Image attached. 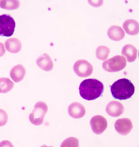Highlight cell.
Segmentation results:
<instances>
[{
    "label": "cell",
    "instance_id": "4",
    "mask_svg": "<svg viewBox=\"0 0 139 147\" xmlns=\"http://www.w3.org/2000/svg\"><path fill=\"white\" fill-rule=\"evenodd\" d=\"M126 65L125 58L120 55H117L104 61L102 67L105 71L113 72L122 70Z\"/></svg>",
    "mask_w": 139,
    "mask_h": 147
},
{
    "label": "cell",
    "instance_id": "15",
    "mask_svg": "<svg viewBox=\"0 0 139 147\" xmlns=\"http://www.w3.org/2000/svg\"><path fill=\"white\" fill-rule=\"evenodd\" d=\"M123 27L126 32L130 35H136L139 32V23L134 19L126 20L123 23Z\"/></svg>",
    "mask_w": 139,
    "mask_h": 147
},
{
    "label": "cell",
    "instance_id": "3",
    "mask_svg": "<svg viewBox=\"0 0 139 147\" xmlns=\"http://www.w3.org/2000/svg\"><path fill=\"white\" fill-rule=\"evenodd\" d=\"M48 111V106L45 102H37L34 105L32 113L29 115L30 121L34 125H41L43 123L45 115Z\"/></svg>",
    "mask_w": 139,
    "mask_h": 147
},
{
    "label": "cell",
    "instance_id": "21",
    "mask_svg": "<svg viewBox=\"0 0 139 147\" xmlns=\"http://www.w3.org/2000/svg\"><path fill=\"white\" fill-rule=\"evenodd\" d=\"M8 115L4 110L0 109V126L5 125L8 121Z\"/></svg>",
    "mask_w": 139,
    "mask_h": 147
},
{
    "label": "cell",
    "instance_id": "5",
    "mask_svg": "<svg viewBox=\"0 0 139 147\" xmlns=\"http://www.w3.org/2000/svg\"><path fill=\"white\" fill-rule=\"evenodd\" d=\"M15 26V21L10 15L7 14L0 15V36H12L14 32Z\"/></svg>",
    "mask_w": 139,
    "mask_h": 147
},
{
    "label": "cell",
    "instance_id": "16",
    "mask_svg": "<svg viewBox=\"0 0 139 147\" xmlns=\"http://www.w3.org/2000/svg\"><path fill=\"white\" fill-rule=\"evenodd\" d=\"M5 45L7 51L12 53L20 52L22 47L21 41L16 38H11L7 40L5 42Z\"/></svg>",
    "mask_w": 139,
    "mask_h": 147
},
{
    "label": "cell",
    "instance_id": "14",
    "mask_svg": "<svg viewBox=\"0 0 139 147\" xmlns=\"http://www.w3.org/2000/svg\"><path fill=\"white\" fill-rule=\"evenodd\" d=\"M25 67L21 64L15 66L10 71V76L14 82L16 83L21 82L24 79L26 75Z\"/></svg>",
    "mask_w": 139,
    "mask_h": 147
},
{
    "label": "cell",
    "instance_id": "9",
    "mask_svg": "<svg viewBox=\"0 0 139 147\" xmlns=\"http://www.w3.org/2000/svg\"><path fill=\"white\" fill-rule=\"evenodd\" d=\"M68 113L71 117L78 119L83 117L85 115V108L82 104L78 102L72 103L68 108Z\"/></svg>",
    "mask_w": 139,
    "mask_h": 147
},
{
    "label": "cell",
    "instance_id": "18",
    "mask_svg": "<svg viewBox=\"0 0 139 147\" xmlns=\"http://www.w3.org/2000/svg\"><path fill=\"white\" fill-rule=\"evenodd\" d=\"M110 51V49L107 46L104 45L99 46L96 50V57L99 59L105 60L109 56Z\"/></svg>",
    "mask_w": 139,
    "mask_h": 147
},
{
    "label": "cell",
    "instance_id": "8",
    "mask_svg": "<svg viewBox=\"0 0 139 147\" xmlns=\"http://www.w3.org/2000/svg\"><path fill=\"white\" fill-rule=\"evenodd\" d=\"M116 130L119 134L126 135L129 134L132 129L133 125L132 122L128 118L119 119L115 124Z\"/></svg>",
    "mask_w": 139,
    "mask_h": 147
},
{
    "label": "cell",
    "instance_id": "2",
    "mask_svg": "<svg viewBox=\"0 0 139 147\" xmlns=\"http://www.w3.org/2000/svg\"><path fill=\"white\" fill-rule=\"evenodd\" d=\"M111 90L112 95L115 99L126 100L133 95L135 87L130 80L123 78L114 82L111 87Z\"/></svg>",
    "mask_w": 139,
    "mask_h": 147
},
{
    "label": "cell",
    "instance_id": "7",
    "mask_svg": "<svg viewBox=\"0 0 139 147\" xmlns=\"http://www.w3.org/2000/svg\"><path fill=\"white\" fill-rule=\"evenodd\" d=\"M90 125L93 132L96 134H102L107 129L108 123L107 119L101 115H96L92 117Z\"/></svg>",
    "mask_w": 139,
    "mask_h": 147
},
{
    "label": "cell",
    "instance_id": "10",
    "mask_svg": "<svg viewBox=\"0 0 139 147\" xmlns=\"http://www.w3.org/2000/svg\"><path fill=\"white\" fill-rule=\"evenodd\" d=\"M122 104L118 101H113L107 104L106 109L107 113L111 117H117L122 114L124 111Z\"/></svg>",
    "mask_w": 139,
    "mask_h": 147
},
{
    "label": "cell",
    "instance_id": "22",
    "mask_svg": "<svg viewBox=\"0 0 139 147\" xmlns=\"http://www.w3.org/2000/svg\"><path fill=\"white\" fill-rule=\"evenodd\" d=\"M89 3L92 6L95 7H98L103 5V1H88Z\"/></svg>",
    "mask_w": 139,
    "mask_h": 147
},
{
    "label": "cell",
    "instance_id": "19",
    "mask_svg": "<svg viewBox=\"0 0 139 147\" xmlns=\"http://www.w3.org/2000/svg\"><path fill=\"white\" fill-rule=\"evenodd\" d=\"M20 5V3L18 1L13 0H3L1 1V7L4 9L8 10L16 9L19 8Z\"/></svg>",
    "mask_w": 139,
    "mask_h": 147
},
{
    "label": "cell",
    "instance_id": "11",
    "mask_svg": "<svg viewBox=\"0 0 139 147\" xmlns=\"http://www.w3.org/2000/svg\"><path fill=\"white\" fill-rule=\"evenodd\" d=\"M36 62L38 66L45 71H49L53 69V61L47 53L40 55L38 58Z\"/></svg>",
    "mask_w": 139,
    "mask_h": 147
},
{
    "label": "cell",
    "instance_id": "24",
    "mask_svg": "<svg viewBox=\"0 0 139 147\" xmlns=\"http://www.w3.org/2000/svg\"><path fill=\"white\" fill-rule=\"evenodd\" d=\"M1 1H0V5H1Z\"/></svg>",
    "mask_w": 139,
    "mask_h": 147
},
{
    "label": "cell",
    "instance_id": "12",
    "mask_svg": "<svg viewBox=\"0 0 139 147\" xmlns=\"http://www.w3.org/2000/svg\"><path fill=\"white\" fill-rule=\"evenodd\" d=\"M107 35L111 39L115 41H119L124 38L125 33L121 27L113 25L108 29Z\"/></svg>",
    "mask_w": 139,
    "mask_h": 147
},
{
    "label": "cell",
    "instance_id": "13",
    "mask_svg": "<svg viewBox=\"0 0 139 147\" xmlns=\"http://www.w3.org/2000/svg\"><path fill=\"white\" fill-rule=\"evenodd\" d=\"M122 55L126 59L128 62H132L137 59L138 51L136 48L132 45L127 44L122 49Z\"/></svg>",
    "mask_w": 139,
    "mask_h": 147
},
{
    "label": "cell",
    "instance_id": "6",
    "mask_svg": "<svg viewBox=\"0 0 139 147\" xmlns=\"http://www.w3.org/2000/svg\"><path fill=\"white\" fill-rule=\"evenodd\" d=\"M73 69L76 74L81 77L90 76L93 72L92 65L86 60L80 59L77 61L73 66Z\"/></svg>",
    "mask_w": 139,
    "mask_h": 147
},
{
    "label": "cell",
    "instance_id": "17",
    "mask_svg": "<svg viewBox=\"0 0 139 147\" xmlns=\"http://www.w3.org/2000/svg\"><path fill=\"white\" fill-rule=\"evenodd\" d=\"M14 83L9 79L5 77L0 78V93L5 94L12 89Z\"/></svg>",
    "mask_w": 139,
    "mask_h": 147
},
{
    "label": "cell",
    "instance_id": "23",
    "mask_svg": "<svg viewBox=\"0 0 139 147\" xmlns=\"http://www.w3.org/2000/svg\"><path fill=\"white\" fill-rule=\"evenodd\" d=\"M6 53V50L4 45L2 42H0V57L5 55Z\"/></svg>",
    "mask_w": 139,
    "mask_h": 147
},
{
    "label": "cell",
    "instance_id": "1",
    "mask_svg": "<svg viewBox=\"0 0 139 147\" xmlns=\"http://www.w3.org/2000/svg\"><path fill=\"white\" fill-rule=\"evenodd\" d=\"M79 90L80 95L83 99L93 100L102 95L104 91V86L102 82L97 80L88 79L81 83Z\"/></svg>",
    "mask_w": 139,
    "mask_h": 147
},
{
    "label": "cell",
    "instance_id": "20",
    "mask_svg": "<svg viewBox=\"0 0 139 147\" xmlns=\"http://www.w3.org/2000/svg\"><path fill=\"white\" fill-rule=\"evenodd\" d=\"M79 140L75 138L70 137L65 139L61 145V147H78Z\"/></svg>",
    "mask_w": 139,
    "mask_h": 147
}]
</instances>
